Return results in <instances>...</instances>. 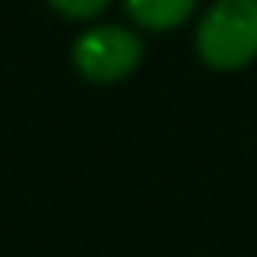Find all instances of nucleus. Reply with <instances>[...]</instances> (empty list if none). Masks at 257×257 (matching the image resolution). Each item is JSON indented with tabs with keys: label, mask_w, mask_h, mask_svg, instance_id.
<instances>
[{
	"label": "nucleus",
	"mask_w": 257,
	"mask_h": 257,
	"mask_svg": "<svg viewBox=\"0 0 257 257\" xmlns=\"http://www.w3.org/2000/svg\"><path fill=\"white\" fill-rule=\"evenodd\" d=\"M46 4H49V12H57L68 23H95L110 8V0H46Z\"/></svg>",
	"instance_id": "nucleus-4"
},
{
	"label": "nucleus",
	"mask_w": 257,
	"mask_h": 257,
	"mask_svg": "<svg viewBox=\"0 0 257 257\" xmlns=\"http://www.w3.org/2000/svg\"><path fill=\"white\" fill-rule=\"evenodd\" d=\"M121 4L133 27L148 34H170L185 27L197 12V0H121Z\"/></svg>",
	"instance_id": "nucleus-3"
},
{
	"label": "nucleus",
	"mask_w": 257,
	"mask_h": 257,
	"mask_svg": "<svg viewBox=\"0 0 257 257\" xmlns=\"http://www.w3.org/2000/svg\"><path fill=\"white\" fill-rule=\"evenodd\" d=\"M76 76L95 87L121 83L144 64V38L121 23H87L68 49Z\"/></svg>",
	"instance_id": "nucleus-2"
},
{
	"label": "nucleus",
	"mask_w": 257,
	"mask_h": 257,
	"mask_svg": "<svg viewBox=\"0 0 257 257\" xmlns=\"http://www.w3.org/2000/svg\"><path fill=\"white\" fill-rule=\"evenodd\" d=\"M193 49L208 72H242L257 61V0H212L193 27Z\"/></svg>",
	"instance_id": "nucleus-1"
}]
</instances>
